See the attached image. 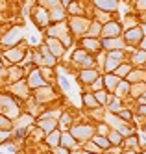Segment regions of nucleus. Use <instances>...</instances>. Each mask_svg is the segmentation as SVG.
I'll list each match as a JSON object with an SVG mask.
<instances>
[{"label": "nucleus", "mask_w": 146, "mask_h": 154, "mask_svg": "<svg viewBox=\"0 0 146 154\" xmlns=\"http://www.w3.org/2000/svg\"><path fill=\"white\" fill-rule=\"evenodd\" d=\"M41 54H43V58L46 60V65H54V56L48 52V47H43L41 48Z\"/></svg>", "instance_id": "393cba45"}, {"label": "nucleus", "mask_w": 146, "mask_h": 154, "mask_svg": "<svg viewBox=\"0 0 146 154\" xmlns=\"http://www.w3.org/2000/svg\"><path fill=\"white\" fill-rule=\"evenodd\" d=\"M28 85H30V87H43V85H44V78H41V72H39V71H33V72L30 74Z\"/></svg>", "instance_id": "423d86ee"}, {"label": "nucleus", "mask_w": 146, "mask_h": 154, "mask_svg": "<svg viewBox=\"0 0 146 154\" xmlns=\"http://www.w3.org/2000/svg\"><path fill=\"white\" fill-rule=\"evenodd\" d=\"M30 123H33V119H31L30 115H24V117H20V119H19V123H17V126H28Z\"/></svg>", "instance_id": "c756f323"}, {"label": "nucleus", "mask_w": 146, "mask_h": 154, "mask_svg": "<svg viewBox=\"0 0 146 154\" xmlns=\"http://www.w3.org/2000/svg\"><path fill=\"white\" fill-rule=\"evenodd\" d=\"M82 65H83V67H93V65H94V60H93L91 56H85V58L82 60Z\"/></svg>", "instance_id": "2f4dec72"}, {"label": "nucleus", "mask_w": 146, "mask_h": 154, "mask_svg": "<svg viewBox=\"0 0 146 154\" xmlns=\"http://www.w3.org/2000/svg\"><path fill=\"white\" fill-rule=\"evenodd\" d=\"M98 132H100V134H106V132H107V126H106V125H100V126H98Z\"/></svg>", "instance_id": "c03bdc74"}, {"label": "nucleus", "mask_w": 146, "mask_h": 154, "mask_svg": "<svg viewBox=\"0 0 146 154\" xmlns=\"http://www.w3.org/2000/svg\"><path fill=\"white\" fill-rule=\"evenodd\" d=\"M9 76H11V80H19V76H20V69H11L9 71Z\"/></svg>", "instance_id": "c9c22d12"}, {"label": "nucleus", "mask_w": 146, "mask_h": 154, "mask_svg": "<svg viewBox=\"0 0 146 154\" xmlns=\"http://www.w3.org/2000/svg\"><path fill=\"white\" fill-rule=\"evenodd\" d=\"M69 121H70L69 115H63V119H61V123H63V125H69Z\"/></svg>", "instance_id": "49530a36"}, {"label": "nucleus", "mask_w": 146, "mask_h": 154, "mask_svg": "<svg viewBox=\"0 0 146 154\" xmlns=\"http://www.w3.org/2000/svg\"><path fill=\"white\" fill-rule=\"evenodd\" d=\"M141 154H146V150H144V152H141Z\"/></svg>", "instance_id": "8fccbe9b"}, {"label": "nucleus", "mask_w": 146, "mask_h": 154, "mask_svg": "<svg viewBox=\"0 0 146 154\" xmlns=\"http://www.w3.org/2000/svg\"><path fill=\"white\" fill-rule=\"evenodd\" d=\"M52 15H54V20H59V19H63V9H59L58 6H55V8H54V13H52Z\"/></svg>", "instance_id": "473e14b6"}, {"label": "nucleus", "mask_w": 146, "mask_h": 154, "mask_svg": "<svg viewBox=\"0 0 146 154\" xmlns=\"http://www.w3.org/2000/svg\"><path fill=\"white\" fill-rule=\"evenodd\" d=\"M41 4H46L50 8H55V6L59 4V0H41Z\"/></svg>", "instance_id": "e433bc0d"}, {"label": "nucleus", "mask_w": 146, "mask_h": 154, "mask_svg": "<svg viewBox=\"0 0 146 154\" xmlns=\"http://www.w3.org/2000/svg\"><path fill=\"white\" fill-rule=\"evenodd\" d=\"M80 78H82V82H83V84H93V82L98 78V72H96V71H93V69H91V71H87V69H85V71L80 74Z\"/></svg>", "instance_id": "9b49d317"}, {"label": "nucleus", "mask_w": 146, "mask_h": 154, "mask_svg": "<svg viewBox=\"0 0 146 154\" xmlns=\"http://www.w3.org/2000/svg\"><path fill=\"white\" fill-rule=\"evenodd\" d=\"M94 4L98 9H104V11H115L117 9V0H94Z\"/></svg>", "instance_id": "39448f33"}, {"label": "nucleus", "mask_w": 146, "mask_h": 154, "mask_svg": "<svg viewBox=\"0 0 146 154\" xmlns=\"http://www.w3.org/2000/svg\"><path fill=\"white\" fill-rule=\"evenodd\" d=\"M130 91V84L128 82H118V85H117V97L118 95H126Z\"/></svg>", "instance_id": "b1692460"}, {"label": "nucleus", "mask_w": 146, "mask_h": 154, "mask_svg": "<svg viewBox=\"0 0 146 154\" xmlns=\"http://www.w3.org/2000/svg\"><path fill=\"white\" fill-rule=\"evenodd\" d=\"M54 152H55V154H67V149H65V147H61V145H58Z\"/></svg>", "instance_id": "ea45409f"}, {"label": "nucleus", "mask_w": 146, "mask_h": 154, "mask_svg": "<svg viewBox=\"0 0 146 154\" xmlns=\"http://www.w3.org/2000/svg\"><path fill=\"white\" fill-rule=\"evenodd\" d=\"M102 34H104V37H118V34H120V24L118 23H113V20H109V23H106V26L102 28Z\"/></svg>", "instance_id": "7ed1b4c3"}, {"label": "nucleus", "mask_w": 146, "mask_h": 154, "mask_svg": "<svg viewBox=\"0 0 146 154\" xmlns=\"http://www.w3.org/2000/svg\"><path fill=\"white\" fill-rule=\"evenodd\" d=\"M142 37H144V35H142V30H141L139 26L130 28L126 34H124V41H126V43H130V45H139Z\"/></svg>", "instance_id": "f03ea898"}, {"label": "nucleus", "mask_w": 146, "mask_h": 154, "mask_svg": "<svg viewBox=\"0 0 146 154\" xmlns=\"http://www.w3.org/2000/svg\"><path fill=\"white\" fill-rule=\"evenodd\" d=\"M144 132H146V125H144Z\"/></svg>", "instance_id": "3c124183"}, {"label": "nucleus", "mask_w": 146, "mask_h": 154, "mask_svg": "<svg viewBox=\"0 0 146 154\" xmlns=\"http://www.w3.org/2000/svg\"><path fill=\"white\" fill-rule=\"evenodd\" d=\"M82 45H83V48L91 50V52H98V50H100V43H98L96 39H83Z\"/></svg>", "instance_id": "4468645a"}, {"label": "nucleus", "mask_w": 146, "mask_h": 154, "mask_svg": "<svg viewBox=\"0 0 146 154\" xmlns=\"http://www.w3.org/2000/svg\"><path fill=\"white\" fill-rule=\"evenodd\" d=\"M118 67V61L113 60V58H107V63H106V71H115Z\"/></svg>", "instance_id": "c85d7f7f"}, {"label": "nucleus", "mask_w": 146, "mask_h": 154, "mask_svg": "<svg viewBox=\"0 0 146 154\" xmlns=\"http://www.w3.org/2000/svg\"><path fill=\"white\" fill-rule=\"evenodd\" d=\"M130 71H131V65L130 63H124V65H120V67H117V74L118 76H128Z\"/></svg>", "instance_id": "cd10ccee"}, {"label": "nucleus", "mask_w": 146, "mask_h": 154, "mask_svg": "<svg viewBox=\"0 0 146 154\" xmlns=\"http://www.w3.org/2000/svg\"><path fill=\"white\" fill-rule=\"evenodd\" d=\"M109 143L111 145H120V143H124V137H122L118 130H113V132H109Z\"/></svg>", "instance_id": "f3484780"}, {"label": "nucleus", "mask_w": 146, "mask_h": 154, "mask_svg": "<svg viewBox=\"0 0 146 154\" xmlns=\"http://www.w3.org/2000/svg\"><path fill=\"white\" fill-rule=\"evenodd\" d=\"M93 141L96 143L98 147H104V149H109V147H111L109 139H107V137H102V136H94V137H93Z\"/></svg>", "instance_id": "412c9836"}, {"label": "nucleus", "mask_w": 146, "mask_h": 154, "mask_svg": "<svg viewBox=\"0 0 146 154\" xmlns=\"http://www.w3.org/2000/svg\"><path fill=\"white\" fill-rule=\"evenodd\" d=\"M126 78H128V82H135V84H139V82H142V80L146 78V72H144V71H130Z\"/></svg>", "instance_id": "f8f14e48"}, {"label": "nucleus", "mask_w": 146, "mask_h": 154, "mask_svg": "<svg viewBox=\"0 0 146 154\" xmlns=\"http://www.w3.org/2000/svg\"><path fill=\"white\" fill-rule=\"evenodd\" d=\"M118 82H120V80L117 78L115 74H107V76H106V85L109 87V89H113V87H117V85H118Z\"/></svg>", "instance_id": "4be33fe9"}, {"label": "nucleus", "mask_w": 146, "mask_h": 154, "mask_svg": "<svg viewBox=\"0 0 146 154\" xmlns=\"http://www.w3.org/2000/svg\"><path fill=\"white\" fill-rule=\"evenodd\" d=\"M139 45H141V50H144V52H146V37H142V39H141Z\"/></svg>", "instance_id": "37998d69"}, {"label": "nucleus", "mask_w": 146, "mask_h": 154, "mask_svg": "<svg viewBox=\"0 0 146 154\" xmlns=\"http://www.w3.org/2000/svg\"><path fill=\"white\" fill-rule=\"evenodd\" d=\"M55 125H58V123H55L54 119H41L37 126H39L41 130H44V132H48V134H50L52 130H55Z\"/></svg>", "instance_id": "9d476101"}, {"label": "nucleus", "mask_w": 146, "mask_h": 154, "mask_svg": "<svg viewBox=\"0 0 146 154\" xmlns=\"http://www.w3.org/2000/svg\"><path fill=\"white\" fill-rule=\"evenodd\" d=\"M22 56H24V50H22V48H11V50L6 52V58H9L11 61H15V63H19L22 60Z\"/></svg>", "instance_id": "1a4fd4ad"}, {"label": "nucleus", "mask_w": 146, "mask_h": 154, "mask_svg": "<svg viewBox=\"0 0 146 154\" xmlns=\"http://www.w3.org/2000/svg\"><path fill=\"white\" fill-rule=\"evenodd\" d=\"M98 34H102V28H100V23H93L91 26L87 28V35L94 37V35H98Z\"/></svg>", "instance_id": "aec40b11"}, {"label": "nucleus", "mask_w": 146, "mask_h": 154, "mask_svg": "<svg viewBox=\"0 0 146 154\" xmlns=\"http://www.w3.org/2000/svg\"><path fill=\"white\" fill-rule=\"evenodd\" d=\"M48 47H50V50H52L54 56H61V54H63V45H61L59 41L50 39V41H48Z\"/></svg>", "instance_id": "2eb2a0df"}, {"label": "nucleus", "mask_w": 146, "mask_h": 154, "mask_svg": "<svg viewBox=\"0 0 146 154\" xmlns=\"http://www.w3.org/2000/svg\"><path fill=\"white\" fill-rule=\"evenodd\" d=\"M72 28H74V32H78V34H83V32H87V28H89V23L83 20L82 17H76L72 20Z\"/></svg>", "instance_id": "0eeeda50"}, {"label": "nucleus", "mask_w": 146, "mask_h": 154, "mask_svg": "<svg viewBox=\"0 0 146 154\" xmlns=\"http://www.w3.org/2000/svg\"><path fill=\"white\" fill-rule=\"evenodd\" d=\"M83 102H85V106H89V108H93V109L100 106V104L96 102V98H94V97H91V95H83Z\"/></svg>", "instance_id": "5701e85b"}, {"label": "nucleus", "mask_w": 146, "mask_h": 154, "mask_svg": "<svg viewBox=\"0 0 146 154\" xmlns=\"http://www.w3.org/2000/svg\"><path fill=\"white\" fill-rule=\"evenodd\" d=\"M109 109H111L113 113L120 112V109H122V104H120V100H111V104H109Z\"/></svg>", "instance_id": "7c9ffc66"}, {"label": "nucleus", "mask_w": 146, "mask_h": 154, "mask_svg": "<svg viewBox=\"0 0 146 154\" xmlns=\"http://www.w3.org/2000/svg\"><path fill=\"white\" fill-rule=\"evenodd\" d=\"M93 132H94V128L91 125H76L74 128H70V136L74 139L85 141V139H89V137L93 136Z\"/></svg>", "instance_id": "f257e3e1"}, {"label": "nucleus", "mask_w": 146, "mask_h": 154, "mask_svg": "<svg viewBox=\"0 0 146 154\" xmlns=\"http://www.w3.org/2000/svg\"><path fill=\"white\" fill-rule=\"evenodd\" d=\"M11 121L6 117V115H0V130H11Z\"/></svg>", "instance_id": "a878e982"}, {"label": "nucleus", "mask_w": 146, "mask_h": 154, "mask_svg": "<svg viewBox=\"0 0 146 154\" xmlns=\"http://www.w3.org/2000/svg\"><path fill=\"white\" fill-rule=\"evenodd\" d=\"M137 8L139 9H146V0H137Z\"/></svg>", "instance_id": "a19ab883"}, {"label": "nucleus", "mask_w": 146, "mask_h": 154, "mask_svg": "<svg viewBox=\"0 0 146 154\" xmlns=\"http://www.w3.org/2000/svg\"><path fill=\"white\" fill-rule=\"evenodd\" d=\"M139 115H146V104H141L139 106Z\"/></svg>", "instance_id": "79ce46f5"}, {"label": "nucleus", "mask_w": 146, "mask_h": 154, "mask_svg": "<svg viewBox=\"0 0 146 154\" xmlns=\"http://www.w3.org/2000/svg\"><path fill=\"white\" fill-rule=\"evenodd\" d=\"M7 136H9V130H0V143L6 141V139H7Z\"/></svg>", "instance_id": "58836bf2"}, {"label": "nucleus", "mask_w": 146, "mask_h": 154, "mask_svg": "<svg viewBox=\"0 0 146 154\" xmlns=\"http://www.w3.org/2000/svg\"><path fill=\"white\" fill-rule=\"evenodd\" d=\"M19 34H20V30H11V32H9V35H6L2 41H4V43H7V45H11V43L19 41V37H20Z\"/></svg>", "instance_id": "6ab92c4d"}, {"label": "nucleus", "mask_w": 146, "mask_h": 154, "mask_svg": "<svg viewBox=\"0 0 146 154\" xmlns=\"http://www.w3.org/2000/svg\"><path fill=\"white\" fill-rule=\"evenodd\" d=\"M120 117L128 121V119H131V112H128V109H120Z\"/></svg>", "instance_id": "4c0bfd02"}, {"label": "nucleus", "mask_w": 146, "mask_h": 154, "mask_svg": "<svg viewBox=\"0 0 146 154\" xmlns=\"http://www.w3.org/2000/svg\"><path fill=\"white\" fill-rule=\"evenodd\" d=\"M94 98H96L98 104H106V102H107V95L104 93V89H98V91L94 93Z\"/></svg>", "instance_id": "bb28decb"}, {"label": "nucleus", "mask_w": 146, "mask_h": 154, "mask_svg": "<svg viewBox=\"0 0 146 154\" xmlns=\"http://www.w3.org/2000/svg\"><path fill=\"white\" fill-rule=\"evenodd\" d=\"M141 30H142V35H144V37H146V23H144V24H142V26H141Z\"/></svg>", "instance_id": "de8ad7c7"}, {"label": "nucleus", "mask_w": 146, "mask_h": 154, "mask_svg": "<svg viewBox=\"0 0 146 154\" xmlns=\"http://www.w3.org/2000/svg\"><path fill=\"white\" fill-rule=\"evenodd\" d=\"M85 149H87V150H94L96 154L100 152V147L96 145V143H87V145H85Z\"/></svg>", "instance_id": "72a5a7b5"}, {"label": "nucleus", "mask_w": 146, "mask_h": 154, "mask_svg": "<svg viewBox=\"0 0 146 154\" xmlns=\"http://www.w3.org/2000/svg\"><path fill=\"white\" fill-rule=\"evenodd\" d=\"M61 147H76V139L70 134H61V141H59Z\"/></svg>", "instance_id": "a211bd4d"}, {"label": "nucleus", "mask_w": 146, "mask_h": 154, "mask_svg": "<svg viewBox=\"0 0 146 154\" xmlns=\"http://www.w3.org/2000/svg\"><path fill=\"white\" fill-rule=\"evenodd\" d=\"M61 85L65 87V89H69V87H70V84L67 82V78H61Z\"/></svg>", "instance_id": "a18cd8bd"}, {"label": "nucleus", "mask_w": 146, "mask_h": 154, "mask_svg": "<svg viewBox=\"0 0 146 154\" xmlns=\"http://www.w3.org/2000/svg\"><path fill=\"white\" fill-rule=\"evenodd\" d=\"M83 58H85V52H83V50H78L74 56H72V60H76V61H82Z\"/></svg>", "instance_id": "f704fd0d"}, {"label": "nucleus", "mask_w": 146, "mask_h": 154, "mask_svg": "<svg viewBox=\"0 0 146 154\" xmlns=\"http://www.w3.org/2000/svg\"><path fill=\"white\" fill-rule=\"evenodd\" d=\"M131 63H135V65H144V63H146V52L139 48V50L131 56Z\"/></svg>", "instance_id": "dca6fc26"}, {"label": "nucleus", "mask_w": 146, "mask_h": 154, "mask_svg": "<svg viewBox=\"0 0 146 154\" xmlns=\"http://www.w3.org/2000/svg\"><path fill=\"white\" fill-rule=\"evenodd\" d=\"M102 45H104V48H107V50L124 48V43H122V39H118V37H106Z\"/></svg>", "instance_id": "20e7f679"}, {"label": "nucleus", "mask_w": 146, "mask_h": 154, "mask_svg": "<svg viewBox=\"0 0 146 154\" xmlns=\"http://www.w3.org/2000/svg\"><path fill=\"white\" fill-rule=\"evenodd\" d=\"M59 141H61V132L52 130L50 134H48V137H46V143H48V145H52V147H58Z\"/></svg>", "instance_id": "ddd939ff"}, {"label": "nucleus", "mask_w": 146, "mask_h": 154, "mask_svg": "<svg viewBox=\"0 0 146 154\" xmlns=\"http://www.w3.org/2000/svg\"><path fill=\"white\" fill-rule=\"evenodd\" d=\"M59 2H65V4H69V2H70V0H59Z\"/></svg>", "instance_id": "09e8293b"}, {"label": "nucleus", "mask_w": 146, "mask_h": 154, "mask_svg": "<svg viewBox=\"0 0 146 154\" xmlns=\"http://www.w3.org/2000/svg\"><path fill=\"white\" fill-rule=\"evenodd\" d=\"M48 20H50V15L44 11L43 8H39L37 11H35V23H37L39 26H46V24H48Z\"/></svg>", "instance_id": "6e6552de"}]
</instances>
